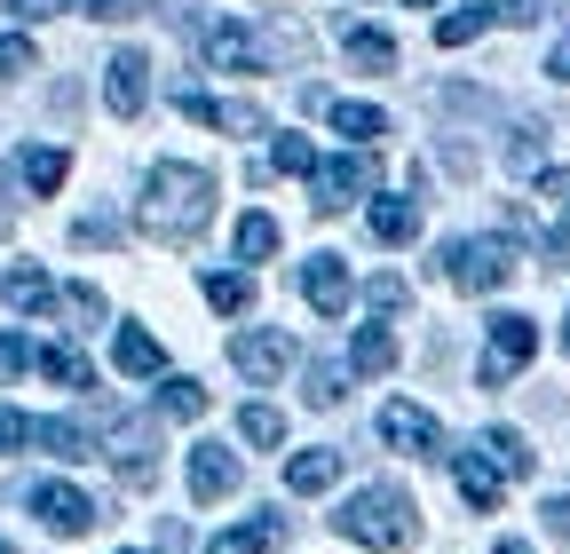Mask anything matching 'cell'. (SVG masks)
Returning <instances> with one entry per match:
<instances>
[{
  "mask_svg": "<svg viewBox=\"0 0 570 554\" xmlns=\"http://www.w3.org/2000/svg\"><path fill=\"white\" fill-rule=\"evenodd\" d=\"M135 222H142V238H159V246H190L214 222V175L206 167H183V159H159L151 182H142Z\"/></svg>",
  "mask_w": 570,
  "mask_h": 554,
  "instance_id": "cell-1",
  "label": "cell"
},
{
  "mask_svg": "<svg viewBox=\"0 0 570 554\" xmlns=\"http://www.w3.org/2000/svg\"><path fill=\"white\" fill-rule=\"evenodd\" d=\"M333 531L356 538V546H373V554H412L420 515H412V492H404V483H365V492L333 515Z\"/></svg>",
  "mask_w": 570,
  "mask_h": 554,
  "instance_id": "cell-2",
  "label": "cell"
},
{
  "mask_svg": "<svg viewBox=\"0 0 570 554\" xmlns=\"http://www.w3.org/2000/svg\"><path fill=\"white\" fill-rule=\"evenodd\" d=\"M436 269H444V286H460V294H499L515 277V238H452L436 254Z\"/></svg>",
  "mask_w": 570,
  "mask_h": 554,
  "instance_id": "cell-3",
  "label": "cell"
},
{
  "mask_svg": "<svg viewBox=\"0 0 570 554\" xmlns=\"http://www.w3.org/2000/svg\"><path fill=\"white\" fill-rule=\"evenodd\" d=\"M531 357H539V325H531L523 309H499V317H491V349H483L475 380H483V388H508Z\"/></svg>",
  "mask_w": 570,
  "mask_h": 554,
  "instance_id": "cell-4",
  "label": "cell"
},
{
  "mask_svg": "<svg viewBox=\"0 0 570 554\" xmlns=\"http://www.w3.org/2000/svg\"><path fill=\"white\" fill-rule=\"evenodd\" d=\"M24 499H32V515H40V523H48L56 538H88V531L104 523V507H96V499L80 492V483H32Z\"/></svg>",
  "mask_w": 570,
  "mask_h": 554,
  "instance_id": "cell-5",
  "label": "cell"
},
{
  "mask_svg": "<svg viewBox=\"0 0 570 554\" xmlns=\"http://www.w3.org/2000/svg\"><path fill=\"white\" fill-rule=\"evenodd\" d=\"M198 56L214 63V72H262V48H254V24H230V17H214V24H190Z\"/></svg>",
  "mask_w": 570,
  "mask_h": 554,
  "instance_id": "cell-6",
  "label": "cell"
},
{
  "mask_svg": "<svg viewBox=\"0 0 570 554\" xmlns=\"http://www.w3.org/2000/svg\"><path fill=\"white\" fill-rule=\"evenodd\" d=\"M381 444L389 452H412V459H444V428L436 421H428V412L420 404H381Z\"/></svg>",
  "mask_w": 570,
  "mask_h": 554,
  "instance_id": "cell-7",
  "label": "cell"
},
{
  "mask_svg": "<svg viewBox=\"0 0 570 554\" xmlns=\"http://www.w3.org/2000/svg\"><path fill=\"white\" fill-rule=\"evenodd\" d=\"M365 190H373V159L365 151H356V159H325L309 175V206H317V215H341V206H356Z\"/></svg>",
  "mask_w": 570,
  "mask_h": 554,
  "instance_id": "cell-8",
  "label": "cell"
},
{
  "mask_svg": "<svg viewBox=\"0 0 570 554\" xmlns=\"http://www.w3.org/2000/svg\"><path fill=\"white\" fill-rule=\"evenodd\" d=\"M104 103H111L119 119H135L142 103H151V56H142V48H119V56L104 63Z\"/></svg>",
  "mask_w": 570,
  "mask_h": 554,
  "instance_id": "cell-9",
  "label": "cell"
},
{
  "mask_svg": "<svg viewBox=\"0 0 570 554\" xmlns=\"http://www.w3.org/2000/svg\"><path fill=\"white\" fill-rule=\"evenodd\" d=\"M230 365H238L246 380H262V388H269L285 365H294V340L269 333V325H262V333H238V340H230Z\"/></svg>",
  "mask_w": 570,
  "mask_h": 554,
  "instance_id": "cell-10",
  "label": "cell"
},
{
  "mask_svg": "<svg viewBox=\"0 0 570 554\" xmlns=\"http://www.w3.org/2000/svg\"><path fill=\"white\" fill-rule=\"evenodd\" d=\"M238 492V452L230 444H198L190 452V499L206 507V499H230Z\"/></svg>",
  "mask_w": 570,
  "mask_h": 554,
  "instance_id": "cell-11",
  "label": "cell"
},
{
  "mask_svg": "<svg viewBox=\"0 0 570 554\" xmlns=\"http://www.w3.org/2000/svg\"><path fill=\"white\" fill-rule=\"evenodd\" d=\"M302 294H309V309L341 317V309L356 301V286H348V261H341V254H317V261H302Z\"/></svg>",
  "mask_w": 570,
  "mask_h": 554,
  "instance_id": "cell-12",
  "label": "cell"
},
{
  "mask_svg": "<svg viewBox=\"0 0 570 554\" xmlns=\"http://www.w3.org/2000/svg\"><path fill=\"white\" fill-rule=\"evenodd\" d=\"M309 111H325V127L348 135V144H381V135H389V111H373V103H333L325 88H309Z\"/></svg>",
  "mask_w": 570,
  "mask_h": 554,
  "instance_id": "cell-13",
  "label": "cell"
},
{
  "mask_svg": "<svg viewBox=\"0 0 570 554\" xmlns=\"http://www.w3.org/2000/svg\"><path fill=\"white\" fill-rule=\"evenodd\" d=\"M452 459V483H460V499L475 507V515H491L499 507V467L483 459V452H444Z\"/></svg>",
  "mask_w": 570,
  "mask_h": 554,
  "instance_id": "cell-14",
  "label": "cell"
},
{
  "mask_svg": "<svg viewBox=\"0 0 570 554\" xmlns=\"http://www.w3.org/2000/svg\"><path fill=\"white\" fill-rule=\"evenodd\" d=\"M365 230H373L381 246H412V238H420V206H412V198H373Z\"/></svg>",
  "mask_w": 570,
  "mask_h": 554,
  "instance_id": "cell-15",
  "label": "cell"
},
{
  "mask_svg": "<svg viewBox=\"0 0 570 554\" xmlns=\"http://www.w3.org/2000/svg\"><path fill=\"white\" fill-rule=\"evenodd\" d=\"M475 452H483V459H491L499 475H515V483H523V475L539 467V452H531V444H523L515 428H483V436H475Z\"/></svg>",
  "mask_w": 570,
  "mask_h": 554,
  "instance_id": "cell-16",
  "label": "cell"
},
{
  "mask_svg": "<svg viewBox=\"0 0 570 554\" xmlns=\"http://www.w3.org/2000/svg\"><path fill=\"white\" fill-rule=\"evenodd\" d=\"M389 365H396V333H389V325H365V333L348 340V373H356V380H381Z\"/></svg>",
  "mask_w": 570,
  "mask_h": 554,
  "instance_id": "cell-17",
  "label": "cell"
},
{
  "mask_svg": "<svg viewBox=\"0 0 570 554\" xmlns=\"http://www.w3.org/2000/svg\"><path fill=\"white\" fill-rule=\"evenodd\" d=\"M111 365H119L127 380H151V373L167 365V349H159L151 333H135V325H119V340H111Z\"/></svg>",
  "mask_w": 570,
  "mask_h": 554,
  "instance_id": "cell-18",
  "label": "cell"
},
{
  "mask_svg": "<svg viewBox=\"0 0 570 554\" xmlns=\"http://www.w3.org/2000/svg\"><path fill=\"white\" fill-rule=\"evenodd\" d=\"M0 294H9V309H24V317L56 309V286H48V269H32V261H17L9 277H0Z\"/></svg>",
  "mask_w": 570,
  "mask_h": 554,
  "instance_id": "cell-19",
  "label": "cell"
},
{
  "mask_svg": "<svg viewBox=\"0 0 570 554\" xmlns=\"http://www.w3.org/2000/svg\"><path fill=\"white\" fill-rule=\"evenodd\" d=\"M32 444H48L56 459H96V428L88 421H32Z\"/></svg>",
  "mask_w": 570,
  "mask_h": 554,
  "instance_id": "cell-20",
  "label": "cell"
},
{
  "mask_svg": "<svg viewBox=\"0 0 570 554\" xmlns=\"http://www.w3.org/2000/svg\"><path fill=\"white\" fill-rule=\"evenodd\" d=\"M277 538H285V523H277V515H269V507H262V515H254V523H238V531H223V538H214V546H206V554H269V546H277Z\"/></svg>",
  "mask_w": 570,
  "mask_h": 554,
  "instance_id": "cell-21",
  "label": "cell"
},
{
  "mask_svg": "<svg viewBox=\"0 0 570 554\" xmlns=\"http://www.w3.org/2000/svg\"><path fill=\"white\" fill-rule=\"evenodd\" d=\"M483 24H499V0H468V9H452V17H436V48H468Z\"/></svg>",
  "mask_w": 570,
  "mask_h": 554,
  "instance_id": "cell-22",
  "label": "cell"
},
{
  "mask_svg": "<svg viewBox=\"0 0 570 554\" xmlns=\"http://www.w3.org/2000/svg\"><path fill=\"white\" fill-rule=\"evenodd\" d=\"M285 483H294V492H333L341 483V452H294V467H285Z\"/></svg>",
  "mask_w": 570,
  "mask_h": 554,
  "instance_id": "cell-23",
  "label": "cell"
},
{
  "mask_svg": "<svg viewBox=\"0 0 570 554\" xmlns=\"http://www.w3.org/2000/svg\"><path fill=\"white\" fill-rule=\"evenodd\" d=\"M17 167H24V190H40V198H48V190H63V175H71V159H63L56 144H32Z\"/></svg>",
  "mask_w": 570,
  "mask_h": 554,
  "instance_id": "cell-24",
  "label": "cell"
},
{
  "mask_svg": "<svg viewBox=\"0 0 570 554\" xmlns=\"http://www.w3.org/2000/svg\"><path fill=\"white\" fill-rule=\"evenodd\" d=\"M32 365H40V373H48L56 388H96V365H88L80 349H63V340H56V349H40Z\"/></svg>",
  "mask_w": 570,
  "mask_h": 554,
  "instance_id": "cell-25",
  "label": "cell"
},
{
  "mask_svg": "<svg viewBox=\"0 0 570 554\" xmlns=\"http://www.w3.org/2000/svg\"><path fill=\"white\" fill-rule=\"evenodd\" d=\"M348 63H356V72H396V40L373 32V24H356L348 32Z\"/></svg>",
  "mask_w": 570,
  "mask_h": 554,
  "instance_id": "cell-26",
  "label": "cell"
},
{
  "mask_svg": "<svg viewBox=\"0 0 570 554\" xmlns=\"http://www.w3.org/2000/svg\"><path fill=\"white\" fill-rule=\"evenodd\" d=\"M277 246H285V230L262 215V206H254V215H238V261H269Z\"/></svg>",
  "mask_w": 570,
  "mask_h": 554,
  "instance_id": "cell-27",
  "label": "cell"
},
{
  "mask_svg": "<svg viewBox=\"0 0 570 554\" xmlns=\"http://www.w3.org/2000/svg\"><path fill=\"white\" fill-rule=\"evenodd\" d=\"M246 301H254V277H246V269H214V277H206V309L238 317Z\"/></svg>",
  "mask_w": 570,
  "mask_h": 554,
  "instance_id": "cell-28",
  "label": "cell"
},
{
  "mask_svg": "<svg viewBox=\"0 0 570 554\" xmlns=\"http://www.w3.org/2000/svg\"><path fill=\"white\" fill-rule=\"evenodd\" d=\"M365 309H373V317L389 325V317H404V309H412V286H404V277H396V269H381V277H373V286H365Z\"/></svg>",
  "mask_w": 570,
  "mask_h": 554,
  "instance_id": "cell-29",
  "label": "cell"
},
{
  "mask_svg": "<svg viewBox=\"0 0 570 554\" xmlns=\"http://www.w3.org/2000/svg\"><path fill=\"white\" fill-rule=\"evenodd\" d=\"M159 412H167V421H198V412H206V388H198L190 373H175V380H159Z\"/></svg>",
  "mask_w": 570,
  "mask_h": 554,
  "instance_id": "cell-30",
  "label": "cell"
},
{
  "mask_svg": "<svg viewBox=\"0 0 570 554\" xmlns=\"http://www.w3.org/2000/svg\"><path fill=\"white\" fill-rule=\"evenodd\" d=\"M269 175H317V144H309V135H277V144H269Z\"/></svg>",
  "mask_w": 570,
  "mask_h": 554,
  "instance_id": "cell-31",
  "label": "cell"
},
{
  "mask_svg": "<svg viewBox=\"0 0 570 554\" xmlns=\"http://www.w3.org/2000/svg\"><path fill=\"white\" fill-rule=\"evenodd\" d=\"M238 436H246V444H285V412L254 396V404L238 412Z\"/></svg>",
  "mask_w": 570,
  "mask_h": 554,
  "instance_id": "cell-32",
  "label": "cell"
},
{
  "mask_svg": "<svg viewBox=\"0 0 570 554\" xmlns=\"http://www.w3.org/2000/svg\"><path fill=\"white\" fill-rule=\"evenodd\" d=\"M302 396H309L317 412H325V404H341V396H348V365H325V357H317V365H309V388H302Z\"/></svg>",
  "mask_w": 570,
  "mask_h": 554,
  "instance_id": "cell-33",
  "label": "cell"
},
{
  "mask_svg": "<svg viewBox=\"0 0 570 554\" xmlns=\"http://www.w3.org/2000/svg\"><path fill=\"white\" fill-rule=\"evenodd\" d=\"M539 159H547V127L531 119V127H515V144H508V167H515V175H539Z\"/></svg>",
  "mask_w": 570,
  "mask_h": 554,
  "instance_id": "cell-34",
  "label": "cell"
},
{
  "mask_svg": "<svg viewBox=\"0 0 570 554\" xmlns=\"http://www.w3.org/2000/svg\"><path fill=\"white\" fill-rule=\"evenodd\" d=\"M71 9L96 24H135V17H151V0H71Z\"/></svg>",
  "mask_w": 570,
  "mask_h": 554,
  "instance_id": "cell-35",
  "label": "cell"
},
{
  "mask_svg": "<svg viewBox=\"0 0 570 554\" xmlns=\"http://www.w3.org/2000/svg\"><path fill=\"white\" fill-rule=\"evenodd\" d=\"M32 72V40L24 32H0V80H24Z\"/></svg>",
  "mask_w": 570,
  "mask_h": 554,
  "instance_id": "cell-36",
  "label": "cell"
},
{
  "mask_svg": "<svg viewBox=\"0 0 570 554\" xmlns=\"http://www.w3.org/2000/svg\"><path fill=\"white\" fill-rule=\"evenodd\" d=\"M175 111H183V119H198V127H214V119H223V103H214L206 88H183V96H175Z\"/></svg>",
  "mask_w": 570,
  "mask_h": 554,
  "instance_id": "cell-37",
  "label": "cell"
},
{
  "mask_svg": "<svg viewBox=\"0 0 570 554\" xmlns=\"http://www.w3.org/2000/svg\"><path fill=\"white\" fill-rule=\"evenodd\" d=\"M214 127H223V135H262V103H223Z\"/></svg>",
  "mask_w": 570,
  "mask_h": 554,
  "instance_id": "cell-38",
  "label": "cell"
},
{
  "mask_svg": "<svg viewBox=\"0 0 570 554\" xmlns=\"http://www.w3.org/2000/svg\"><path fill=\"white\" fill-rule=\"evenodd\" d=\"M32 365V349H24V333H0V380H17Z\"/></svg>",
  "mask_w": 570,
  "mask_h": 554,
  "instance_id": "cell-39",
  "label": "cell"
},
{
  "mask_svg": "<svg viewBox=\"0 0 570 554\" xmlns=\"http://www.w3.org/2000/svg\"><path fill=\"white\" fill-rule=\"evenodd\" d=\"M71 238H80V246H111L119 222H111V215H80V222H71Z\"/></svg>",
  "mask_w": 570,
  "mask_h": 554,
  "instance_id": "cell-40",
  "label": "cell"
},
{
  "mask_svg": "<svg viewBox=\"0 0 570 554\" xmlns=\"http://www.w3.org/2000/svg\"><path fill=\"white\" fill-rule=\"evenodd\" d=\"M56 301H63L71 317H104V294H96V286H63Z\"/></svg>",
  "mask_w": 570,
  "mask_h": 554,
  "instance_id": "cell-41",
  "label": "cell"
},
{
  "mask_svg": "<svg viewBox=\"0 0 570 554\" xmlns=\"http://www.w3.org/2000/svg\"><path fill=\"white\" fill-rule=\"evenodd\" d=\"M0 9H9V17H24V24H40V17H63L71 0H0Z\"/></svg>",
  "mask_w": 570,
  "mask_h": 554,
  "instance_id": "cell-42",
  "label": "cell"
},
{
  "mask_svg": "<svg viewBox=\"0 0 570 554\" xmlns=\"http://www.w3.org/2000/svg\"><path fill=\"white\" fill-rule=\"evenodd\" d=\"M539 515H547V538H562V546H570V492H554Z\"/></svg>",
  "mask_w": 570,
  "mask_h": 554,
  "instance_id": "cell-43",
  "label": "cell"
},
{
  "mask_svg": "<svg viewBox=\"0 0 570 554\" xmlns=\"http://www.w3.org/2000/svg\"><path fill=\"white\" fill-rule=\"evenodd\" d=\"M17 444H32V421L24 412H0V452H17Z\"/></svg>",
  "mask_w": 570,
  "mask_h": 554,
  "instance_id": "cell-44",
  "label": "cell"
},
{
  "mask_svg": "<svg viewBox=\"0 0 570 554\" xmlns=\"http://www.w3.org/2000/svg\"><path fill=\"white\" fill-rule=\"evenodd\" d=\"M539 198H554V206H570V167H539Z\"/></svg>",
  "mask_w": 570,
  "mask_h": 554,
  "instance_id": "cell-45",
  "label": "cell"
},
{
  "mask_svg": "<svg viewBox=\"0 0 570 554\" xmlns=\"http://www.w3.org/2000/svg\"><path fill=\"white\" fill-rule=\"evenodd\" d=\"M554 215H562V222L547 230V261H570V206H554Z\"/></svg>",
  "mask_w": 570,
  "mask_h": 554,
  "instance_id": "cell-46",
  "label": "cell"
},
{
  "mask_svg": "<svg viewBox=\"0 0 570 554\" xmlns=\"http://www.w3.org/2000/svg\"><path fill=\"white\" fill-rule=\"evenodd\" d=\"M499 24H539V0H499Z\"/></svg>",
  "mask_w": 570,
  "mask_h": 554,
  "instance_id": "cell-47",
  "label": "cell"
},
{
  "mask_svg": "<svg viewBox=\"0 0 570 554\" xmlns=\"http://www.w3.org/2000/svg\"><path fill=\"white\" fill-rule=\"evenodd\" d=\"M547 72H554V80H570V32L554 40V56H547Z\"/></svg>",
  "mask_w": 570,
  "mask_h": 554,
  "instance_id": "cell-48",
  "label": "cell"
},
{
  "mask_svg": "<svg viewBox=\"0 0 570 554\" xmlns=\"http://www.w3.org/2000/svg\"><path fill=\"white\" fill-rule=\"evenodd\" d=\"M491 554H531V546H523V538H499V546H491Z\"/></svg>",
  "mask_w": 570,
  "mask_h": 554,
  "instance_id": "cell-49",
  "label": "cell"
},
{
  "mask_svg": "<svg viewBox=\"0 0 570 554\" xmlns=\"http://www.w3.org/2000/svg\"><path fill=\"white\" fill-rule=\"evenodd\" d=\"M562 349H570V317H562Z\"/></svg>",
  "mask_w": 570,
  "mask_h": 554,
  "instance_id": "cell-50",
  "label": "cell"
},
{
  "mask_svg": "<svg viewBox=\"0 0 570 554\" xmlns=\"http://www.w3.org/2000/svg\"><path fill=\"white\" fill-rule=\"evenodd\" d=\"M412 9H428V0H412Z\"/></svg>",
  "mask_w": 570,
  "mask_h": 554,
  "instance_id": "cell-51",
  "label": "cell"
},
{
  "mask_svg": "<svg viewBox=\"0 0 570 554\" xmlns=\"http://www.w3.org/2000/svg\"><path fill=\"white\" fill-rule=\"evenodd\" d=\"M0 554H9V546H0Z\"/></svg>",
  "mask_w": 570,
  "mask_h": 554,
  "instance_id": "cell-52",
  "label": "cell"
},
{
  "mask_svg": "<svg viewBox=\"0 0 570 554\" xmlns=\"http://www.w3.org/2000/svg\"><path fill=\"white\" fill-rule=\"evenodd\" d=\"M127 554H135V546H127Z\"/></svg>",
  "mask_w": 570,
  "mask_h": 554,
  "instance_id": "cell-53",
  "label": "cell"
}]
</instances>
